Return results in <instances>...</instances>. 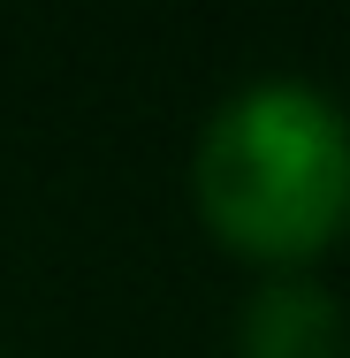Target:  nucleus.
Instances as JSON below:
<instances>
[{"mask_svg":"<svg viewBox=\"0 0 350 358\" xmlns=\"http://www.w3.org/2000/svg\"><path fill=\"white\" fill-rule=\"evenodd\" d=\"M236 358H343V313L305 275H275L236 320Z\"/></svg>","mask_w":350,"mask_h":358,"instance_id":"nucleus-2","label":"nucleus"},{"mask_svg":"<svg viewBox=\"0 0 350 358\" xmlns=\"http://www.w3.org/2000/svg\"><path fill=\"white\" fill-rule=\"evenodd\" d=\"M191 191L228 252L259 267H305L350 221V115L320 84L259 76L198 130Z\"/></svg>","mask_w":350,"mask_h":358,"instance_id":"nucleus-1","label":"nucleus"}]
</instances>
